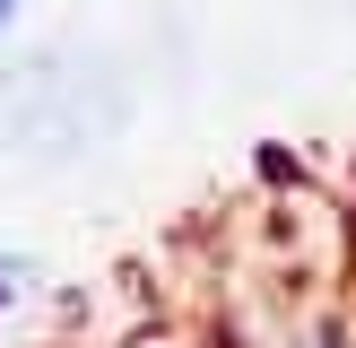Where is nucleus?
<instances>
[{"label":"nucleus","instance_id":"nucleus-1","mask_svg":"<svg viewBox=\"0 0 356 348\" xmlns=\"http://www.w3.org/2000/svg\"><path fill=\"white\" fill-rule=\"evenodd\" d=\"M17 9H26V0H0V35H9V26H17Z\"/></svg>","mask_w":356,"mask_h":348}]
</instances>
